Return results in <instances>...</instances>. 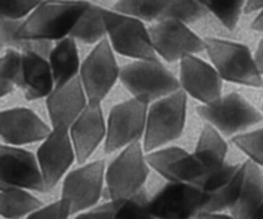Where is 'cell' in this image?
<instances>
[{
    "label": "cell",
    "instance_id": "74e56055",
    "mask_svg": "<svg viewBox=\"0 0 263 219\" xmlns=\"http://www.w3.org/2000/svg\"><path fill=\"white\" fill-rule=\"evenodd\" d=\"M252 28L254 31H259V32H263V9L259 12V14L254 18V21L252 22Z\"/></svg>",
    "mask_w": 263,
    "mask_h": 219
},
{
    "label": "cell",
    "instance_id": "5b68a950",
    "mask_svg": "<svg viewBox=\"0 0 263 219\" xmlns=\"http://www.w3.org/2000/svg\"><path fill=\"white\" fill-rule=\"evenodd\" d=\"M102 13L107 40L115 54L117 53L133 61L159 59L152 46L145 22L107 8H103Z\"/></svg>",
    "mask_w": 263,
    "mask_h": 219
},
{
    "label": "cell",
    "instance_id": "e0dca14e",
    "mask_svg": "<svg viewBox=\"0 0 263 219\" xmlns=\"http://www.w3.org/2000/svg\"><path fill=\"white\" fill-rule=\"evenodd\" d=\"M148 166L168 182H180L197 186L207 171L199 163L193 154L184 149L171 146V148L157 149L146 155Z\"/></svg>",
    "mask_w": 263,
    "mask_h": 219
},
{
    "label": "cell",
    "instance_id": "4dcf8cb0",
    "mask_svg": "<svg viewBox=\"0 0 263 219\" xmlns=\"http://www.w3.org/2000/svg\"><path fill=\"white\" fill-rule=\"evenodd\" d=\"M233 143L248 156L249 161L258 167H263V128L235 135Z\"/></svg>",
    "mask_w": 263,
    "mask_h": 219
},
{
    "label": "cell",
    "instance_id": "f35d334b",
    "mask_svg": "<svg viewBox=\"0 0 263 219\" xmlns=\"http://www.w3.org/2000/svg\"><path fill=\"white\" fill-rule=\"evenodd\" d=\"M251 219H263V202H262V204L259 205L258 209H257V212L253 214V217H252Z\"/></svg>",
    "mask_w": 263,
    "mask_h": 219
},
{
    "label": "cell",
    "instance_id": "e575fe53",
    "mask_svg": "<svg viewBox=\"0 0 263 219\" xmlns=\"http://www.w3.org/2000/svg\"><path fill=\"white\" fill-rule=\"evenodd\" d=\"M263 9V0H247L244 13H253Z\"/></svg>",
    "mask_w": 263,
    "mask_h": 219
},
{
    "label": "cell",
    "instance_id": "52a82bcc",
    "mask_svg": "<svg viewBox=\"0 0 263 219\" xmlns=\"http://www.w3.org/2000/svg\"><path fill=\"white\" fill-rule=\"evenodd\" d=\"M112 10L145 23L177 19L190 27L210 14L197 0H117Z\"/></svg>",
    "mask_w": 263,
    "mask_h": 219
},
{
    "label": "cell",
    "instance_id": "ba28073f",
    "mask_svg": "<svg viewBox=\"0 0 263 219\" xmlns=\"http://www.w3.org/2000/svg\"><path fill=\"white\" fill-rule=\"evenodd\" d=\"M79 78L87 102L102 103L120 78V66L107 37L92 46L80 64Z\"/></svg>",
    "mask_w": 263,
    "mask_h": 219
},
{
    "label": "cell",
    "instance_id": "ffe728a7",
    "mask_svg": "<svg viewBox=\"0 0 263 219\" xmlns=\"http://www.w3.org/2000/svg\"><path fill=\"white\" fill-rule=\"evenodd\" d=\"M87 103L89 102L79 76L62 86L54 87L53 91L46 96V108L53 127H71Z\"/></svg>",
    "mask_w": 263,
    "mask_h": 219
},
{
    "label": "cell",
    "instance_id": "d590c367",
    "mask_svg": "<svg viewBox=\"0 0 263 219\" xmlns=\"http://www.w3.org/2000/svg\"><path fill=\"white\" fill-rule=\"evenodd\" d=\"M254 62H256L259 73L263 74V38L259 41V45L257 48L256 54H254Z\"/></svg>",
    "mask_w": 263,
    "mask_h": 219
},
{
    "label": "cell",
    "instance_id": "3957f363",
    "mask_svg": "<svg viewBox=\"0 0 263 219\" xmlns=\"http://www.w3.org/2000/svg\"><path fill=\"white\" fill-rule=\"evenodd\" d=\"M186 121V94L182 90L156 100L148 108L144 145L145 151H154L182 135Z\"/></svg>",
    "mask_w": 263,
    "mask_h": 219
},
{
    "label": "cell",
    "instance_id": "277c9868",
    "mask_svg": "<svg viewBox=\"0 0 263 219\" xmlns=\"http://www.w3.org/2000/svg\"><path fill=\"white\" fill-rule=\"evenodd\" d=\"M118 79L135 99L148 104L180 90L179 79L161 59L130 62L120 67Z\"/></svg>",
    "mask_w": 263,
    "mask_h": 219
},
{
    "label": "cell",
    "instance_id": "83f0119b",
    "mask_svg": "<svg viewBox=\"0 0 263 219\" xmlns=\"http://www.w3.org/2000/svg\"><path fill=\"white\" fill-rule=\"evenodd\" d=\"M228 30H235L247 0H197Z\"/></svg>",
    "mask_w": 263,
    "mask_h": 219
},
{
    "label": "cell",
    "instance_id": "d4e9b609",
    "mask_svg": "<svg viewBox=\"0 0 263 219\" xmlns=\"http://www.w3.org/2000/svg\"><path fill=\"white\" fill-rule=\"evenodd\" d=\"M103 7L89 3L86 9L82 12L69 32V37L84 45H97L107 37L104 19H103Z\"/></svg>",
    "mask_w": 263,
    "mask_h": 219
},
{
    "label": "cell",
    "instance_id": "d6a6232c",
    "mask_svg": "<svg viewBox=\"0 0 263 219\" xmlns=\"http://www.w3.org/2000/svg\"><path fill=\"white\" fill-rule=\"evenodd\" d=\"M71 215L69 208L63 200H58L51 204L41 205L39 209L27 215L26 219H68Z\"/></svg>",
    "mask_w": 263,
    "mask_h": 219
},
{
    "label": "cell",
    "instance_id": "484cf974",
    "mask_svg": "<svg viewBox=\"0 0 263 219\" xmlns=\"http://www.w3.org/2000/svg\"><path fill=\"white\" fill-rule=\"evenodd\" d=\"M41 207V202L27 190L10 189L0 191V217L20 219Z\"/></svg>",
    "mask_w": 263,
    "mask_h": 219
},
{
    "label": "cell",
    "instance_id": "44dd1931",
    "mask_svg": "<svg viewBox=\"0 0 263 219\" xmlns=\"http://www.w3.org/2000/svg\"><path fill=\"white\" fill-rule=\"evenodd\" d=\"M18 86L27 100L46 97L54 89V79L48 59L35 51H21V79Z\"/></svg>",
    "mask_w": 263,
    "mask_h": 219
},
{
    "label": "cell",
    "instance_id": "2e32d148",
    "mask_svg": "<svg viewBox=\"0 0 263 219\" xmlns=\"http://www.w3.org/2000/svg\"><path fill=\"white\" fill-rule=\"evenodd\" d=\"M180 87L203 105H212L222 97V79L208 62L198 55L180 59Z\"/></svg>",
    "mask_w": 263,
    "mask_h": 219
},
{
    "label": "cell",
    "instance_id": "836d02e7",
    "mask_svg": "<svg viewBox=\"0 0 263 219\" xmlns=\"http://www.w3.org/2000/svg\"><path fill=\"white\" fill-rule=\"evenodd\" d=\"M112 217V203H107L100 207L79 213L73 219H110Z\"/></svg>",
    "mask_w": 263,
    "mask_h": 219
},
{
    "label": "cell",
    "instance_id": "ab89813d",
    "mask_svg": "<svg viewBox=\"0 0 263 219\" xmlns=\"http://www.w3.org/2000/svg\"><path fill=\"white\" fill-rule=\"evenodd\" d=\"M3 48H4V45H3V43H2V40H0V53H2V50H3Z\"/></svg>",
    "mask_w": 263,
    "mask_h": 219
},
{
    "label": "cell",
    "instance_id": "8fae6325",
    "mask_svg": "<svg viewBox=\"0 0 263 219\" xmlns=\"http://www.w3.org/2000/svg\"><path fill=\"white\" fill-rule=\"evenodd\" d=\"M149 104L133 97L112 108L105 123V153L126 148L140 141L144 135Z\"/></svg>",
    "mask_w": 263,
    "mask_h": 219
},
{
    "label": "cell",
    "instance_id": "8d00e7d4",
    "mask_svg": "<svg viewBox=\"0 0 263 219\" xmlns=\"http://www.w3.org/2000/svg\"><path fill=\"white\" fill-rule=\"evenodd\" d=\"M195 219H234L231 215L225 213H200Z\"/></svg>",
    "mask_w": 263,
    "mask_h": 219
},
{
    "label": "cell",
    "instance_id": "f546056e",
    "mask_svg": "<svg viewBox=\"0 0 263 219\" xmlns=\"http://www.w3.org/2000/svg\"><path fill=\"white\" fill-rule=\"evenodd\" d=\"M21 79V51L8 49L0 56V97L10 94Z\"/></svg>",
    "mask_w": 263,
    "mask_h": 219
},
{
    "label": "cell",
    "instance_id": "9c48e42d",
    "mask_svg": "<svg viewBox=\"0 0 263 219\" xmlns=\"http://www.w3.org/2000/svg\"><path fill=\"white\" fill-rule=\"evenodd\" d=\"M152 46L159 59L174 63L186 55L204 51V41L190 26L177 19H163L148 27Z\"/></svg>",
    "mask_w": 263,
    "mask_h": 219
},
{
    "label": "cell",
    "instance_id": "9a60e30c",
    "mask_svg": "<svg viewBox=\"0 0 263 219\" xmlns=\"http://www.w3.org/2000/svg\"><path fill=\"white\" fill-rule=\"evenodd\" d=\"M10 189L45 192L36 156L18 146L0 145V191Z\"/></svg>",
    "mask_w": 263,
    "mask_h": 219
},
{
    "label": "cell",
    "instance_id": "4fadbf2b",
    "mask_svg": "<svg viewBox=\"0 0 263 219\" xmlns=\"http://www.w3.org/2000/svg\"><path fill=\"white\" fill-rule=\"evenodd\" d=\"M205 194L194 185L168 182L149 202L154 219H195L203 210Z\"/></svg>",
    "mask_w": 263,
    "mask_h": 219
},
{
    "label": "cell",
    "instance_id": "6da1fadb",
    "mask_svg": "<svg viewBox=\"0 0 263 219\" xmlns=\"http://www.w3.org/2000/svg\"><path fill=\"white\" fill-rule=\"evenodd\" d=\"M89 3L86 0H45L21 22L18 37L50 43L68 37Z\"/></svg>",
    "mask_w": 263,
    "mask_h": 219
},
{
    "label": "cell",
    "instance_id": "4316f807",
    "mask_svg": "<svg viewBox=\"0 0 263 219\" xmlns=\"http://www.w3.org/2000/svg\"><path fill=\"white\" fill-rule=\"evenodd\" d=\"M243 164H240L238 172L234 174V177L228 184L216 191L205 194V202L202 213H223L225 210H230L238 199L241 181H243Z\"/></svg>",
    "mask_w": 263,
    "mask_h": 219
},
{
    "label": "cell",
    "instance_id": "8992f818",
    "mask_svg": "<svg viewBox=\"0 0 263 219\" xmlns=\"http://www.w3.org/2000/svg\"><path fill=\"white\" fill-rule=\"evenodd\" d=\"M149 166L140 141L123 148L104 173L107 196L110 202L122 200L144 189Z\"/></svg>",
    "mask_w": 263,
    "mask_h": 219
},
{
    "label": "cell",
    "instance_id": "7c38bea8",
    "mask_svg": "<svg viewBox=\"0 0 263 219\" xmlns=\"http://www.w3.org/2000/svg\"><path fill=\"white\" fill-rule=\"evenodd\" d=\"M105 166L103 161L82 164L69 172L63 181L62 197L72 214L89 210L99 202L104 186Z\"/></svg>",
    "mask_w": 263,
    "mask_h": 219
},
{
    "label": "cell",
    "instance_id": "5bb4252c",
    "mask_svg": "<svg viewBox=\"0 0 263 219\" xmlns=\"http://www.w3.org/2000/svg\"><path fill=\"white\" fill-rule=\"evenodd\" d=\"M76 159L68 127L55 126L49 131L37 149L36 161L40 168L45 191L54 189Z\"/></svg>",
    "mask_w": 263,
    "mask_h": 219
},
{
    "label": "cell",
    "instance_id": "60d3db41",
    "mask_svg": "<svg viewBox=\"0 0 263 219\" xmlns=\"http://www.w3.org/2000/svg\"><path fill=\"white\" fill-rule=\"evenodd\" d=\"M262 109H263V104H262Z\"/></svg>",
    "mask_w": 263,
    "mask_h": 219
},
{
    "label": "cell",
    "instance_id": "603a6c76",
    "mask_svg": "<svg viewBox=\"0 0 263 219\" xmlns=\"http://www.w3.org/2000/svg\"><path fill=\"white\" fill-rule=\"evenodd\" d=\"M48 62L53 74L54 87L62 86L76 78L81 64L76 41L68 36L54 43Z\"/></svg>",
    "mask_w": 263,
    "mask_h": 219
},
{
    "label": "cell",
    "instance_id": "f1b7e54d",
    "mask_svg": "<svg viewBox=\"0 0 263 219\" xmlns=\"http://www.w3.org/2000/svg\"><path fill=\"white\" fill-rule=\"evenodd\" d=\"M149 197L145 190L122 200L112 203V217L110 219H154L149 209Z\"/></svg>",
    "mask_w": 263,
    "mask_h": 219
},
{
    "label": "cell",
    "instance_id": "7402d4cb",
    "mask_svg": "<svg viewBox=\"0 0 263 219\" xmlns=\"http://www.w3.org/2000/svg\"><path fill=\"white\" fill-rule=\"evenodd\" d=\"M243 181L234 207L230 209L234 219H251L263 202V174L257 164L243 163Z\"/></svg>",
    "mask_w": 263,
    "mask_h": 219
},
{
    "label": "cell",
    "instance_id": "cb8c5ba5",
    "mask_svg": "<svg viewBox=\"0 0 263 219\" xmlns=\"http://www.w3.org/2000/svg\"><path fill=\"white\" fill-rule=\"evenodd\" d=\"M226 154H228L226 141L213 126L205 123L193 155L204 168L216 169L226 163Z\"/></svg>",
    "mask_w": 263,
    "mask_h": 219
},
{
    "label": "cell",
    "instance_id": "7a4b0ae2",
    "mask_svg": "<svg viewBox=\"0 0 263 219\" xmlns=\"http://www.w3.org/2000/svg\"><path fill=\"white\" fill-rule=\"evenodd\" d=\"M204 51L221 79L249 87H263L254 55L247 45L225 38L203 37Z\"/></svg>",
    "mask_w": 263,
    "mask_h": 219
},
{
    "label": "cell",
    "instance_id": "1f68e13d",
    "mask_svg": "<svg viewBox=\"0 0 263 219\" xmlns=\"http://www.w3.org/2000/svg\"><path fill=\"white\" fill-rule=\"evenodd\" d=\"M45 0H0V18L23 21Z\"/></svg>",
    "mask_w": 263,
    "mask_h": 219
},
{
    "label": "cell",
    "instance_id": "30bf717a",
    "mask_svg": "<svg viewBox=\"0 0 263 219\" xmlns=\"http://www.w3.org/2000/svg\"><path fill=\"white\" fill-rule=\"evenodd\" d=\"M198 114L225 135H239L263 120L262 113L236 92L225 95L212 105L198 107Z\"/></svg>",
    "mask_w": 263,
    "mask_h": 219
},
{
    "label": "cell",
    "instance_id": "d6986e66",
    "mask_svg": "<svg viewBox=\"0 0 263 219\" xmlns=\"http://www.w3.org/2000/svg\"><path fill=\"white\" fill-rule=\"evenodd\" d=\"M49 127L33 110L13 108L0 112V137L13 146L43 141Z\"/></svg>",
    "mask_w": 263,
    "mask_h": 219
},
{
    "label": "cell",
    "instance_id": "ac0fdd59",
    "mask_svg": "<svg viewBox=\"0 0 263 219\" xmlns=\"http://www.w3.org/2000/svg\"><path fill=\"white\" fill-rule=\"evenodd\" d=\"M76 161L86 163L105 138V122L100 103L89 102L81 114L68 128Z\"/></svg>",
    "mask_w": 263,
    "mask_h": 219
}]
</instances>
